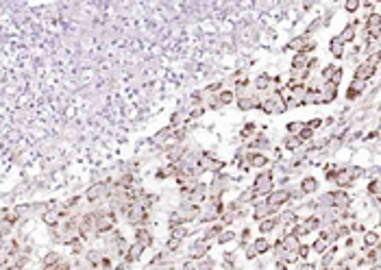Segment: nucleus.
<instances>
[{
    "instance_id": "nucleus-1",
    "label": "nucleus",
    "mask_w": 381,
    "mask_h": 270,
    "mask_svg": "<svg viewBox=\"0 0 381 270\" xmlns=\"http://www.w3.org/2000/svg\"><path fill=\"white\" fill-rule=\"evenodd\" d=\"M96 214V233H98V238L101 235H107V233H111V231L115 229V224H118V218L113 216V212L111 209H101V212H94Z\"/></svg>"
},
{
    "instance_id": "nucleus-2",
    "label": "nucleus",
    "mask_w": 381,
    "mask_h": 270,
    "mask_svg": "<svg viewBox=\"0 0 381 270\" xmlns=\"http://www.w3.org/2000/svg\"><path fill=\"white\" fill-rule=\"evenodd\" d=\"M79 238L83 242H90L94 238H98V233H96V214L94 212H87L79 218Z\"/></svg>"
},
{
    "instance_id": "nucleus-3",
    "label": "nucleus",
    "mask_w": 381,
    "mask_h": 270,
    "mask_svg": "<svg viewBox=\"0 0 381 270\" xmlns=\"http://www.w3.org/2000/svg\"><path fill=\"white\" fill-rule=\"evenodd\" d=\"M107 255L111 257V255H118V257H124L126 255V251H129V244H126V240L120 235V231L118 229H113L111 233H107Z\"/></svg>"
},
{
    "instance_id": "nucleus-4",
    "label": "nucleus",
    "mask_w": 381,
    "mask_h": 270,
    "mask_svg": "<svg viewBox=\"0 0 381 270\" xmlns=\"http://www.w3.org/2000/svg\"><path fill=\"white\" fill-rule=\"evenodd\" d=\"M253 190L257 192V196H262V198H266L270 192L274 190V174L270 172V170H262V172L255 177V181H253Z\"/></svg>"
},
{
    "instance_id": "nucleus-5",
    "label": "nucleus",
    "mask_w": 381,
    "mask_h": 270,
    "mask_svg": "<svg viewBox=\"0 0 381 270\" xmlns=\"http://www.w3.org/2000/svg\"><path fill=\"white\" fill-rule=\"evenodd\" d=\"M288 201H292V192L285 190V187H279V190H272L270 194L266 196V205L270 207V212H272V216L279 212V207H283Z\"/></svg>"
},
{
    "instance_id": "nucleus-6",
    "label": "nucleus",
    "mask_w": 381,
    "mask_h": 270,
    "mask_svg": "<svg viewBox=\"0 0 381 270\" xmlns=\"http://www.w3.org/2000/svg\"><path fill=\"white\" fill-rule=\"evenodd\" d=\"M124 220L131 224V227H144L146 220H148V209H144L142 205H137V203H131L129 209H126L124 214Z\"/></svg>"
},
{
    "instance_id": "nucleus-7",
    "label": "nucleus",
    "mask_w": 381,
    "mask_h": 270,
    "mask_svg": "<svg viewBox=\"0 0 381 270\" xmlns=\"http://www.w3.org/2000/svg\"><path fill=\"white\" fill-rule=\"evenodd\" d=\"M111 181H98V183H94L87 187L85 192V198L87 203H98V201H105V198H109V192H111Z\"/></svg>"
},
{
    "instance_id": "nucleus-8",
    "label": "nucleus",
    "mask_w": 381,
    "mask_h": 270,
    "mask_svg": "<svg viewBox=\"0 0 381 270\" xmlns=\"http://www.w3.org/2000/svg\"><path fill=\"white\" fill-rule=\"evenodd\" d=\"M259 109H262L264 113L272 115V113H283L285 109H288V105L281 101L279 94H268V96L262 98V105H259Z\"/></svg>"
},
{
    "instance_id": "nucleus-9",
    "label": "nucleus",
    "mask_w": 381,
    "mask_h": 270,
    "mask_svg": "<svg viewBox=\"0 0 381 270\" xmlns=\"http://www.w3.org/2000/svg\"><path fill=\"white\" fill-rule=\"evenodd\" d=\"M244 162L248 163V168H259V170L270 166V157L266 155V153H259V151H251L244 157Z\"/></svg>"
},
{
    "instance_id": "nucleus-10",
    "label": "nucleus",
    "mask_w": 381,
    "mask_h": 270,
    "mask_svg": "<svg viewBox=\"0 0 381 270\" xmlns=\"http://www.w3.org/2000/svg\"><path fill=\"white\" fill-rule=\"evenodd\" d=\"M329 201H331V207L342 209V212H346V209H349V205H351V196H349V192H344V190L331 192V194H329Z\"/></svg>"
},
{
    "instance_id": "nucleus-11",
    "label": "nucleus",
    "mask_w": 381,
    "mask_h": 270,
    "mask_svg": "<svg viewBox=\"0 0 381 270\" xmlns=\"http://www.w3.org/2000/svg\"><path fill=\"white\" fill-rule=\"evenodd\" d=\"M338 98V87L331 85V83H323L320 85V92H318V105H329Z\"/></svg>"
},
{
    "instance_id": "nucleus-12",
    "label": "nucleus",
    "mask_w": 381,
    "mask_h": 270,
    "mask_svg": "<svg viewBox=\"0 0 381 270\" xmlns=\"http://www.w3.org/2000/svg\"><path fill=\"white\" fill-rule=\"evenodd\" d=\"M375 74H377V65H373L371 61H362L355 68V79L357 81H366V83H368Z\"/></svg>"
},
{
    "instance_id": "nucleus-13",
    "label": "nucleus",
    "mask_w": 381,
    "mask_h": 270,
    "mask_svg": "<svg viewBox=\"0 0 381 270\" xmlns=\"http://www.w3.org/2000/svg\"><path fill=\"white\" fill-rule=\"evenodd\" d=\"M207 251H209V244H207V240H198L194 242V244L190 246V260H205V255H207Z\"/></svg>"
},
{
    "instance_id": "nucleus-14",
    "label": "nucleus",
    "mask_w": 381,
    "mask_h": 270,
    "mask_svg": "<svg viewBox=\"0 0 381 270\" xmlns=\"http://www.w3.org/2000/svg\"><path fill=\"white\" fill-rule=\"evenodd\" d=\"M366 87H368L366 81H357V79H353V83L349 85V90H346V101H355V98H360L362 94L366 92Z\"/></svg>"
},
{
    "instance_id": "nucleus-15",
    "label": "nucleus",
    "mask_w": 381,
    "mask_h": 270,
    "mask_svg": "<svg viewBox=\"0 0 381 270\" xmlns=\"http://www.w3.org/2000/svg\"><path fill=\"white\" fill-rule=\"evenodd\" d=\"M61 218H63V209H59V207H51L42 214V220L48 224V227H54Z\"/></svg>"
},
{
    "instance_id": "nucleus-16",
    "label": "nucleus",
    "mask_w": 381,
    "mask_h": 270,
    "mask_svg": "<svg viewBox=\"0 0 381 270\" xmlns=\"http://www.w3.org/2000/svg\"><path fill=\"white\" fill-rule=\"evenodd\" d=\"M146 249L140 244V242H133V244H129V251H126V255H124V260L126 264H135V262H140V257H142V253H144Z\"/></svg>"
},
{
    "instance_id": "nucleus-17",
    "label": "nucleus",
    "mask_w": 381,
    "mask_h": 270,
    "mask_svg": "<svg viewBox=\"0 0 381 270\" xmlns=\"http://www.w3.org/2000/svg\"><path fill=\"white\" fill-rule=\"evenodd\" d=\"M270 146V142H268V137L266 135H262V133H257L255 137H253L251 142L246 144V148L248 151H259V153H264L266 148Z\"/></svg>"
},
{
    "instance_id": "nucleus-18",
    "label": "nucleus",
    "mask_w": 381,
    "mask_h": 270,
    "mask_svg": "<svg viewBox=\"0 0 381 270\" xmlns=\"http://www.w3.org/2000/svg\"><path fill=\"white\" fill-rule=\"evenodd\" d=\"M333 183L340 187V190H344V187H349L353 183V177H351V172H349V166H344L340 170L338 174L333 177Z\"/></svg>"
},
{
    "instance_id": "nucleus-19",
    "label": "nucleus",
    "mask_w": 381,
    "mask_h": 270,
    "mask_svg": "<svg viewBox=\"0 0 381 270\" xmlns=\"http://www.w3.org/2000/svg\"><path fill=\"white\" fill-rule=\"evenodd\" d=\"M279 227V220H277V216H268V218H264V220H259V233L262 235H268L270 231H274Z\"/></svg>"
},
{
    "instance_id": "nucleus-20",
    "label": "nucleus",
    "mask_w": 381,
    "mask_h": 270,
    "mask_svg": "<svg viewBox=\"0 0 381 270\" xmlns=\"http://www.w3.org/2000/svg\"><path fill=\"white\" fill-rule=\"evenodd\" d=\"M329 53L333 54L335 59H342V57H344L346 46L340 42V37H338V35H335V37H331V40H329Z\"/></svg>"
},
{
    "instance_id": "nucleus-21",
    "label": "nucleus",
    "mask_w": 381,
    "mask_h": 270,
    "mask_svg": "<svg viewBox=\"0 0 381 270\" xmlns=\"http://www.w3.org/2000/svg\"><path fill=\"white\" fill-rule=\"evenodd\" d=\"M299 244H301V240L296 238V235H292V233H288V235H283V238H281V249H283L285 253H296Z\"/></svg>"
},
{
    "instance_id": "nucleus-22",
    "label": "nucleus",
    "mask_w": 381,
    "mask_h": 270,
    "mask_svg": "<svg viewBox=\"0 0 381 270\" xmlns=\"http://www.w3.org/2000/svg\"><path fill=\"white\" fill-rule=\"evenodd\" d=\"M135 242H140L144 249H148V246L153 244V233L146 227H137L135 229Z\"/></svg>"
},
{
    "instance_id": "nucleus-23",
    "label": "nucleus",
    "mask_w": 381,
    "mask_h": 270,
    "mask_svg": "<svg viewBox=\"0 0 381 270\" xmlns=\"http://www.w3.org/2000/svg\"><path fill=\"white\" fill-rule=\"evenodd\" d=\"M309 54H305V53H296L294 57H292V70L294 72H301V70H307V63H309Z\"/></svg>"
},
{
    "instance_id": "nucleus-24",
    "label": "nucleus",
    "mask_w": 381,
    "mask_h": 270,
    "mask_svg": "<svg viewBox=\"0 0 381 270\" xmlns=\"http://www.w3.org/2000/svg\"><path fill=\"white\" fill-rule=\"evenodd\" d=\"M338 37H340V42L344 44V46H346V44H353V42H355V37H357V29L353 24H346Z\"/></svg>"
},
{
    "instance_id": "nucleus-25",
    "label": "nucleus",
    "mask_w": 381,
    "mask_h": 270,
    "mask_svg": "<svg viewBox=\"0 0 381 270\" xmlns=\"http://www.w3.org/2000/svg\"><path fill=\"white\" fill-rule=\"evenodd\" d=\"M362 244H364V251L373 249V246H379V233H377V231H364Z\"/></svg>"
},
{
    "instance_id": "nucleus-26",
    "label": "nucleus",
    "mask_w": 381,
    "mask_h": 270,
    "mask_svg": "<svg viewBox=\"0 0 381 270\" xmlns=\"http://www.w3.org/2000/svg\"><path fill=\"white\" fill-rule=\"evenodd\" d=\"M318 190V179L316 177H305L301 181V194H314Z\"/></svg>"
},
{
    "instance_id": "nucleus-27",
    "label": "nucleus",
    "mask_w": 381,
    "mask_h": 270,
    "mask_svg": "<svg viewBox=\"0 0 381 270\" xmlns=\"http://www.w3.org/2000/svg\"><path fill=\"white\" fill-rule=\"evenodd\" d=\"M268 216H272V212H270V207L266 205V203H257L255 205V212H253V220H264V218H268Z\"/></svg>"
},
{
    "instance_id": "nucleus-28",
    "label": "nucleus",
    "mask_w": 381,
    "mask_h": 270,
    "mask_svg": "<svg viewBox=\"0 0 381 270\" xmlns=\"http://www.w3.org/2000/svg\"><path fill=\"white\" fill-rule=\"evenodd\" d=\"M257 192L253 190V187H246L244 192H242L240 196H237V203H240V205H246V203H255L257 201Z\"/></svg>"
},
{
    "instance_id": "nucleus-29",
    "label": "nucleus",
    "mask_w": 381,
    "mask_h": 270,
    "mask_svg": "<svg viewBox=\"0 0 381 270\" xmlns=\"http://www.w3.org/2000/svg\"><path fill=\"white\" fill-rule=\"evenodd\" d=\"M268 83H270V74H262V76H257V79H255L253 87H255L257 94H266L268 92Z\"/></svg>"
},
{
    "instance_id": "nucleus-30",
    "label": "nucleus",
    "mask_w": 381,
    "mask_h": 270,
    "mask_svg": "<svg viewBox=\"0 0 381 270\" xmlns=\"http://www.w3.org/2000/svg\"><path fill=\"white\" fill-rule=\"evenodd\" d=\"M233 101H235L233 90H220V92H218V98H216V105H231Z\"/></svg>"
},
{
    "instance_id": "nucleus-31",
    "label": "nucleus",
    "mask_w": 381,
    "mask_h": 270,
    "mask_svg": "<svg viewBox=\"0 0 381 270\" xmlns=\"http://www.w3.org/2000/svg\"><path fill=\"white\" fill-rule=\"evenodd\" d=\"M187 118H190V113H187V111H176V113L170 115V126H172V129H176V126H181Z\"/></svg>"
},
{
    "instance_id": "nucleus-32",
    "label": "nucleus",
    "mask_w": 381,
    "mask_h": 270,
    "mask_svg": "<svg viewBox=\"0 0 381 270\" xmlns=\"http://www.w3.org/2000/svg\"><path fill=\"white\" fill-rule=\"evenodd\" d=\"M222 229H224V224L222 222H216V224H212V227H209L207 231H205V238H203V240H214V238H218V235L220 233H222Z\"/></svg>"
},
{
    "instance_id": "nucleus-33",
    "label": "nucleus",
    "mask_w": 381,
    "mask_h": 270,
    "mask_svg": "<svg viewBox=\"0 0 381 270\" xmlns=\"http://www.w3.org/2000/svg\"><path fill=\"white\" fill-rule=\"evenodd\" d=\"M366 257H364V262L375 266V264H379V246H373V249H366Z\"/></svg>"
},
{
    "instance_id": "nucleus-34",
    "label": "nucleus",
    "mask_w": 381,
    "mask_h": 270,
    "mask_svg": "<svg viewBox=\"0 0 381 270\" xmlns=\"http://www.w3.org/2000/svg\"><path fill=\"white\" fill-rule=\"evenodd\" d=\"M253 246L257 249L259 255H264V253H268V251H270V246H272V244H270V242H268L266 238H264V235H259V238H257L255 242H253Z\"/></svg>"
},
{
    "instance_id": "nucleus-35",
    "label": "nucleus",
    "mask_w": 381,
    "mask_h": 270,
    "mask_svg": "<svg viewBox=\"0 0 381 270\" xmlns=\"http://www.w3.org/2000/svg\"><path fill=\"white\" fill-rule=\"evenodd\" d=\"M329 246H331V244L327 242V238H320V235H318V238H316V242H314V244H312V251H314V253H320V255H323V253L327 251Z\"/></svg>"
},
{
    "instance_id": "nucleus-36",
    "label": "nucleus",
    "mask_w": 381,
    "mask_h": 270,
    "mask_svg": "<svg viewBox=\"0 0 381 270\" xmlns=\"http://www.w3.org/2000/svg\"><path fill=\"white\" fill-rule=\"evenodd\" d=\"M283 146L288 148V151H294V153H296V148H301L303 144L299 142V137H296V135H288V137H285V142H283Z\"/></svg>"
},
{
    "instance_id": "nucleus-37",
    "label": "nucleus",
    "mask_w": 381,
    "mask_h": 270,
    "mask_svg": "<svg viewBox=\"0 0 381 270\" xmlns=\"http://www.w3.org/2000/svg\"><path fill=\"white\" fill-rule=\"evenodd\" d=\"M309 233H312V231L305 227V222H301V224L296 222V224H294V229H292V235H296L299 240H301V238H305V235H309Z\"/></svg>"
},
{
    "instance_id": "nucleus-38",
    "label": "nucleus",
    "mask_w": 381,
    "mask_h": 270,
    "mask_svg": "<svg viewBox=\"0 0 381 270\" xmlns=\"http://www.w3.org/2000/svg\"><path fill=\"white\" fill-rule=\"evenodd\" d=\"M335 68H338V65H325L323 68V72H320V83H329V79H331V74L335 72Z\"/></svg>"
},
{
    "instance_id": "nucleus-39",
    "label": "nucleus",
    "mask_w": 381,
    "mask_h": 270,
    "mask_svg": "<svg viewBox=\"0 0 381 270\" xmlns=\"http://www.w3.org/2000/svg\"><path fill=\"white\" fill-rule=\"evenodd\" d=\"M61 260H63V257L59 255V253H48V255L44 257L42 264H44V266H57V264L61 262Z\"/></svg>"
},
{
    "instance_id": "nucleus-40",
    "label": "nucleus",
    "mask_w": 381,
    "mask_h": 270,
    "mask_svg": "<svg viewBox=\"0 0 381 270\" xmlns=\"http://www.w3.org/2000/svg\"><path fill=\"white\" fill-rule=\"evenodd\" d=\"M366 194L368 196H379V177L371 179V183L366 185Z\"/></svg>"
},
{
    "instance_id": "nucleus-41",
    "label": "nucleus",
    "mask_w": 381,
    "mask_h": 270,
    "mask_svg": "<svg viewBox=\"0 0 381 270\" xmlns=\"http://www.w3.org/2000/svg\"><path fill=\"white\" fill-rule=\"evenodd\" d=\"M305 227L309 231H320L323 229V222H320V216H312V218H307L305 220Z\"/></svg>"
},
{
    "instance_id": "nucleus-42",
    "label": "nucleus",
    "mask_w": 381,
    "mask_h": 270,
    "mask_svg": "<svg viewBox=\"0 0 381 270\" xmlns=\"http://www.w3.org/2000/svg\"><path fill=\"white\" fill-rule=\"evenodd\" d=\"M244 257H246L248 262H253V260H257V257H259V253H257L255 246H253V242L244 244Z\"/></svg>"
},
{
    "instance_id": "nucleus-43",
    "label": "nucleus",
    "mask_w": 381,
    "mask_h": 270,
    "mask_svg": "<svg viewBox=\"0 0 381 270\" xmlns=\"http://www.w3.org/2000/svg\"><path fill=\"white\" fill-rule=\"evenodd\" d=\"M296 137H299L301 144H305V142H312V140H314V131H312V129H305V126H303L299 133H296Z\"/></svg>"
},
{
    "instance_id": "nucleus-44",
    "label": "nucleus",
    "mask_w": 381,
    "mask_h": 270,
    "mask_svg": "<svg viewBox=\"0 0 381 270\" xmlns=\"http://www.w3.org/2000/svg\"><path fill=\"white\" fill-rule=\"evenodd\" d=\"M309 40V37L307 35H301V37H294V40H292L290 44H288V46H285V48H288V51H290V48H296V53H299L301 51V48H303V44H305Z\"/></svg>"
},
{
    "instance_id": "nucleus-45",
    "label": "nucleus",
    "mask_w": 381,
    "mask_h": 270,
    "mask_svg": "<svg viewBox=\"0 0 381 270\" xmlns=\"http://www.w3.org/2000/svg\"><path fill=\"white\" fill-rule=\"evenodd\" d=\"M309 253H312V246L309 244H299V249H296V257H299L301 262H305L309 257Z\"/></svg>"
},
{
    "instance_id": "nucleus-46",
    "label": "nucleus",
    "mask_w": 381,
    "mask_h": 270,
    "mask_svg": "<svg viewBox=\"0 0 381 270\" xmlns=\"http://www.w3.org/2000/svg\"><path fill=\"white\" fill-rule=\"evenodd\" d=\"M233 240H235V233L233 231H229V229L227 231L222 229V233L218 235V244H229V242H233Z\"/></svg>"
},
{
    "instance_id": "nucleus-47",
    "label": "nucleus",
    "mask_w": 381,
    "mask_h": 270,
    "mask_svg": "<svg viewBox=\"0 0 381 270\" xmlns=\"http://www.w3.org/2000/svg\"><path fill=\"white\" fill-rule=\"evenodd\" d=\"M325 122H323V118H312V120H307V122H303V126L305 129H312V131H316V129H320Z\"/></svg>"
},
{
    "instance_id": "nucleus-48",
    "label": "nucleus",
    "mask_w": 381,
    "mask_h": 270,
    "mask_svg": "<svg viewBox=\"0 0 381 270\" xmlns=\"http://www.w3.org/2000/svg\"><path fill=\"white\" fill-rule=\"evenodd\" d=\"M285 129H288L290 135H296V133H299V131L303 129V122H299V120H292V122H288V126H285Z\"/></svg>"
},
{
    "instance_id": "nucleus-49",
    "label": "nucleus",
    "mask_w": 381,
    "mask_h": 270,
    "mask_svg": "<svg viewBox=\"0 0 381 270\" xmlns=\"http://www.w3.org/2000/svg\"><path fill=\"white\" fill-rule=\"evenodd\" d=\"M255 131H257L255 122H246V124H244V129H242V137H244V140H248V137L255 133Z\"/></svg>"
},
{
    "instance_id": "nucleus-50",
    "label": "nucleus",
    "mask_w": 381,
    "mask_h": 270,
    "mask_svg": "<svg viewBox=\"0 0 381 270\" xmlns=\"http://www.w3.org/2000/svg\"><path fill=\"white\" fill-rule=\"evenodd\" d=\"M329 270H351V264L346 262V260H338V262L331 264Z\"/></svg>"
},
{
    "instance_id": "nucleus-51",
    "label": "nucleus",
    "mask_w": 381,
    "mask_h": 270,
    "mask_svg": "<svg viewBox=\"0 0 381 270\" xmlns=\"http://www.w3.org/2000/svg\"><path fill=\"white\" fill-rule=\"evenodd\" d=\"M362 7V2H360V0H349V2H346L344 4V9H346V13H355V11L357 9H360Z\"/></svg>"
},
{
    "instance_id": "nucleus-52",
    "label": "nucleus",
    "mask_w": 381,
    "mask_h": 270,
    "mask_svg": "<svg viewBox=\"0 0 381 270\" xmlns=\"http://www.w3.org/2000/svg\"><path fill=\"white\" fill-rule=\"evenodd\" d=\"M329 83H331V85H335V87H338V85L342 83V68H335V72L331 74Z\"/></svg>"
},
{
    "instance_id": "nucleus-53",
    "label": "nucleus",
    "mask_w": 381,
    "mask_h": 270,
    "mask_svg": "<svg viewBox=\"0 0 381 270\" xmlns=\"http://www.w3.org/2000/svg\"><path fill=\"white\" fill-rule=\"evenodd\" d=\"M196 270H214V262L212 260H205V262H201L196 266Z\"/></svg>"
},
{
    "instance_id": "nucleus-54",
    "label": "nucleus",
    "mask_w": 381,
    "mask_h": 270,
    "mask_svg": "<svg viewBox=\"0 0 381 270\" xmlns=\"http://www.w3.org/2000/svg\"><path fill=\"white\" fill-rule=\"evenodd\" d=\"M179 246H181V240H174V238L168 240V249L170 251H179Z\"/></svg>"
},
{
    "instance_id": "nucleus-55",
    "label": "nucleus",
    "mask_w": 381,
    "mask_h": 270,
    "mask_svg": "<svg viewBox=\"0 0 381 270\" xmlns=\"http://www.w3.org/2000/svg\"><path fill=\"white\" fill-rule=\"evenodd\" d=\"M349 229H351V231H355V233H364V231H366V227H364L362 222H355V224H351Z\"/></svg>"
},
{
    "instance_id": "nucleus-56",
    "label": "nucleus",
    "mask_w": 381,
    "mask_h": 270,
    "mask_svg": "<svg viewBox=\"0 0 381 270\" xmlns=\"http://www.w3.org/2000/svg\"><path fill=\"white\" fill-rule=\"evenodd\" d=\"M314 268H316V266H314L312 262H303L301 266H299V270H314Z\"/></svg>"
},
{
    "instance_id": "nucleus-57",
    "label": "nucleus",
    "mask_w": 381,
    "mask_h": 270,
    "mask_svg": "<svg viewBox=\"0 0 381 270\" xmlns=\"http://www.w3.org/2000/svg\"><path fill=\"white\" fill-rule=\"evenodd\" d=\"M344 246L346 249H353V235H346L344 238Z\"/></svg>"
},
{
    "instance_id": "nucleus-58",
    "label": "nucleus",
    "mask_w": 381,
    "mask_h": 270,
    "mask_svg": "<svg viewBox=\"0 0 381 270\" xmlns=\"http://www.w3.org/2000/svg\"><path fill=\"white\" fill-rule=\"evenodd\" d=\"M183 270H196V264H194V262H185V264H183Z\"/></svg>"
},
{
    "instance_id": "nucleus-59",
    "label": "nucleus",
    "mask_w": 381,
    "mask_h": 270,
    "mask_svg": "<svg viewBox=\"0 0 381 270\" xmlns=\"http://www.w3.org/2000/svg\"><path fill=\"white\" fill-rule=\"evenodd\" d=\"M368 137H371V140H377V137H379V131H373V133L368 135Z\"/></svg>"
},
{
    "instance_id": "nucleus-60",
    "label": "nucleus",
    "mask_w": 381,
    "mask_h": 270,
    "mask_svg": "<svg viewBox=\"0 0 381 270\" xmlns=\"http://www.w3.org/2000/svg\"><path fill=\"white\" fill-rule=\"evenodd\" d=\"M314 270H329L327 266H323V264H320V266H316V268H314Z\"/></svg>"
},
{
    "instance_id": "nucleus-61",
    "label": "nucleus",
    "mask_w": 381,
    "mask_h": 270,
    "mask_svg": "<svg viewBox=\"0 0 381 270\" xmlns=\"http://www.w3.org/2000/svg\"><path fill=\"white\" fill-rule=\"evenodd\" d=\"M7 270H22V266H13V268H7Z\"/></svg>"
},
{
    "instance_id": "nucleus-62",
    "label": "nucleus",
    "mask_w": 381,
    "mask_h": 270,
    "mask_svg": "<svg viewBox=\"0 0 381 270\" xmlns=\"http://www.w3.org/2000/svg\"><path fill=\"white\" fill-rule=\"evenodd\" d=\"M371 270H379V264H375V266H373Z\"/></svg>"
},
{
    "instance_id": "nucleus-63",
    "label": "nucleus",
    "mask_w": 381,
    "mask_h": 270,
    "mask_svg": "<svg viewBox=\"0 0 381 270\" xmlns=\"http://www.w3.org/2000/svg\"><path fill=\"white\" fill-rule=\"evenodd\" d=\"M0 214H2V212H0Z\"/></svg>"
}]
</instances>
